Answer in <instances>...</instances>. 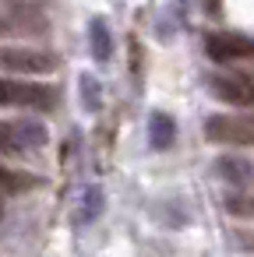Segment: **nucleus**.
<instances>
[{"label": "nucleus", "instance_id": "obj_1", "mask_svg": "<svg viewBox=\"0 0 254 257\" xmlns=\"http://www.w3.org/2000/svg\"><path fill=\"white\" fill-rule=\"evenodd\" d=\"M46 141H50V131L43 120H32V116L0 120V155H29Z\"/></svg>", "mask_w": 254, "mask_h": 257}, {"label": "nucleus", "instance_id": "obj_2", "mask_svg": "<svg viewBox=\"0 0 254 257\" xmlns=\"http://www.w3.org/2000/svg\"><path fill=\"white\" fill-rule=\"evenodd\" d=\"M0 106H22V109H50L53 92L39 81H18V78H0Z\"/></svg>", "mask_w": 254, "mask_h": 257}, {"label": "nucleus", "instance_id": "obj_3", "mask_svg": "<svg viewBox=\"0 0 254 257\" xmlns=\"http://www.w3.org/2000/svg\"><path fill=\"white\" fill-rule=\"evenodd\" d=\"M57 57L46 50H29V46H4L0 50V67L11 74H50L57 71Z\"/></svg>", "mask_w": 254, "mask_h": 257}, {"label": "nucleus", "instance_id": "obj_4", "mask_svg": "<svg viewBox=\"0 0 254 257\" xmlns=\"http://www.w3.org/2000/svg\"><path fill=\"white\" fill-rule=\"evenodd\" d=\"M205 138L215 145H254V113L243 116H208Z\"/></svg>", "mask_w": 254, "mask_h": 257}, {"label": "nucleus", "instance_id": "obj_5", "mask_svg": "<svg viewBox=\"0 0 254 257\" xmlns=\"http://www.w3.org/2000/svg\"><path fill=\"white\" fill-rule=\"evenodd\" d=\"M205 53L215 64H233V60H250L254 57V39L236 36V32H212L205 39Z\"/></svg>", "mask_w": 254, "mask_h": 257}, {"label": "nucleus", "instance_id": "obj_6", "mask_svg": "<svg viewBox=\"0 0 254 257\" xmlns=\"http://www.w3.org/2000/svg\"><path fill=\"white\" fill-rule=\"evenodd\" d=\"M208 92L229 106H254V81L247 74H208Z\"/></svg>", "mask_w": 254, "mask_h": 257}, {"label": "nucleus", "instance_id": "obj_7", "mask_svg": "<svg viewBox=\"0 0 254 257\" xmlns=\"http://www.w3.org/2000/svg\"><path fill=\"white\" fill-rule=\"evenodd\" d=\"M36 187H43V176H36V173H29L22 166H4L0 162V194H29Z\"/></svg>", "mask_w": 254, "mask_h": 257}, {"label": "nucleus", "instance_id": "obj_8", "mask_svg": "<svg viewBox=\"0 0 254 257\" xmlns=\"http://www.w3.org/2000/svg\"><path fill=\"white\" fill-rule=\"evenodd\" d=\"M103 208H106V194H103V187H85L81 190V201H78V211H74V222L78 225H89V222H96L99 215H103Z\"/></svg>", "mask_w": 254, "mask_h": 257}, {"label": "nucleus", "instance_id": "obj_9", "mask_svg": "<svg viewBox=\"0 0 254 257\" xmlns=\"http://www.w3.org/2000/svg\"><path fill=\"white\" fill-rule=\"evenodd\" d=\"M148 141H152V148H159V152L177 141V123H173L170 113H152V116H148Z\"/></svg>", "mask_w": 254, "mask_h": 257}, {"label": "nucleus", "instance_id": "obj_10", "mask_svg": "<svg viewBox=\"0 0 254 257\" xmlns=\"http://www.w3.org/2000/svg\"><path fill=\"white\" fill-rule=\"evenodd\" d=\"M89 43H92V57H96L99 64H106L110 53H113V39H110V29H106L103 18H96V22L89 25Z\"/></svg>", "mask_w": 254, "mask_h": 257}, {"label": "nucleus", "instance_id": "obj_11", "mask_svg": "<svg viewBox=\"0 0 254 257\" xmlns=\"http://www.w3.org/2000/svg\"><path fill=\"white\" fill-rule=\"evenodd\" d=\"M215 169H219V176H222V180H229V183H247V180L254 176L250 162H247V159H236V155L219 159V162H215Z\"/></svg>", "mask_w": 254, "mask_h": 257}, {"label": "nucleus", "instance_id": "obj_12", "mask_svg": "<svg viewBox=\"0 0 254 257\" xmlns=\"http://www.w3.org/2000/svg\"><path fill=\"white\" fill-rule=\"evenodd\" d=\"M81 99H85V106H89L92 113H99V106H103V92H99V81H96L92 74H81Z\"/></svg>", "mask_w": 254, "mask_h": 257}, {"label": "nucleus", "instance_id": "obj_13", "mask_svg": "<svg viewBox=\"0 0 254 257\" xmlns=\"http://www.w3.org/2000/svg\"><path fill=\"white\" fill-rule=\"evenodd\" d=\"M0 215H4V204H0Z\"/></svg>", "mask_w": 254, "mask_h": 257}]
</instances>
